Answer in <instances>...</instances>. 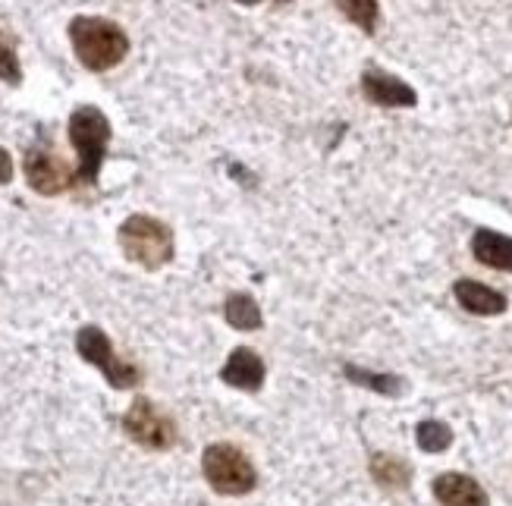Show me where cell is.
Listing matches in <instances>:
<instances>
[{
    "mask_svg": "<svg viewBox=\"0 0 512 506\" xmlns=\"http://www.w3.org/2000/svg\"><path fill=\"white\" fill-rule=\"evenodd\" d=\"M70 44L79 63L92 73H107L120 66L129 54V35L120 22L104 16H73L70 19Z\"/></svg>",
    "mask_w": 512,
    "mask_h": 506,
    "instance_id": "cell-1",
    "label": "cell"
},
{
    "mask_svg": "<svg viewBox=\"0 0 512 506\" xmlns=\"http://www.w3.org/2000/svg\"><path fill=\"white\" fill-rule=\"evenodd\" d=\"M66 132H70V142L79 154V167H76V183L92 186L101 173L104 154L110 145V120L101 107L95 104H82L70 114V123H66Z\"/></svg>",
    "mask_w": 512,
    "mask_h": 506,
    "instance_id": "cell-2",
    "label": "cell"
},
{
    "mask_svg": "<svg viewBox=\"0 0 512 506\" xmlns=\"http://www.w3.org/2000/svg\"><path fill=\"white\" fill-rule=\"evenodd\" d=\"M120 252L132 261L142 264L145 271H161L173 258V233L164 220L151 214H132L117 230Z\"/></svg>",
    "mask_w": 512,
    "mask_h": 506,
    "instance_id": "cell-3",
    "label": "cell"
},
{
    "mask_svg": "<svg viewBox=\"0 0 512 506\" xmlns=\"http://www.w3.org/2000/svg\"><path fill=\"white\" fill-rule=\"evenodd\" d=\"M202 472L211 488L224 497H246L258 488L252 459L233 444H211L202 456Z\"/></svg>",
    "mask_w": 512,
    "mask_h": 506,
    "instance_id": "cell-4",
    "label": "cell"
},
{
    "mask_svg": "<svg viewBox=\"0 0 512 506\" xmlns=\"http://www.w3.org/2000/svg\"><path fill=\"white\" fill-rule=\"evenodd\" d=\"M76 349H79V356L88 365L101 368V374L107 378L110 387L129 390V387H136L142 381V371L132 365V362H123L117 352H114V343H110L104 330L95 327V324H88V327L79 330V334H76Z\"/></svg>",
    "mask_w": 512,
    "mask_h": 506,
    "instance_id": "cell-5",
    "label": "cell"
},
{
    "mask_svg": "<svg viewBox=\"0 0 512 506\" xmlns=\"http://www.w3.org/2000/svg\"><path fill=\"white\" fill-rule=\"evenodd\" d=\"M123 431L145 450H170L176 444V425L167 412H161L151 400L139 396L123 415Z\"/></svg>",
    "mask_w": 512,
    "mask_h": 506,
    "instance_id": "cell-6",
    "label": "cell"
},
{
    "mask_svg": "<svg viewBox=\"0 0 512 506\" xmlns=\"http://www.w3.org/2000/svg\"><path fill=\"white\" fill-rule=\"evenodd\" d=\"M22 170H26V180L38 195H60L76 183V173L66 167L51 148H41V145L26 151Z\"/></svg>",
    "mask_w": 512,
    "mask_h": 506,
    "instance_id": "cell-7",
    "label": "cell"
},
{
    "mask_svg": "<svg viewBox=\"0 0 512 506\" xmlns=\"http://www.w3.org/2000/svg\"><path fill=\"white\" fill-rule=\"evenodd\" d=\"M362 95L377 107H415L418 104L415 88L406 79L381 70V66H368L362 73Z\"/></svg>",
    "mask_w": 512,
    "mask_h": 506,
    "instance_id": "cell-8",
    "label": "cell"
},
{
    "mask_svg": "<svg viewBox=\"0 0 512 506\" xmlns=\"http://www.w3.org/2000/svg\"><path fill=\"white\" fill-rule=\"evenodd\" d=\"M431 491H434L437 503H443V506H491L487 491L472 475H462V472L437 475L434 484H431Z\"/></svg>",
    "mask_w": 512,
    "mask_h": 506,
    "instance_id": "cell-9",
    "label": "cell"
},
{
    "mask_svg": "<svg viewBox=\"0 0 512 506\" xmlns=\"http://www.w3.org/2000/svg\"><path fill=\"white\" fill-rule=\"evenodd\" d=\"M264 374H267V368H264V359L258 356V352L249 349V346H239V349L230 352L227 365L220 368V381L236 387V390L258 393L261 384H264Z\"/></svg>",
    "mask_w": 512,
    "mask_h": 506,
    "instance_id": "cell-10",
    "label": "cell"
},
{
    "mask_svg": "<svg viewBox=\"0 0 512 506\" xmlns=\"http://www.w3.org/2000/svg\"><path fill=\"white\" fill-rule=\"evenodd\" d=\"M453 296L456 302L465 308V312H472V315H481V318H494V315H503L506 312V296L497 293L494 286H484L478 280H469V277H462L453 283Z\"/></svg>",
    "mask_w": 512,
    "mask_h": 506,
    "instance_id": "cell-11",
    "label": "cell"
},
{
    "mask_svg": "<svg viewBox=\"0 0 512 506\" xmlns=\"http://www.w3.org/2000/svg\"><path fill=\"white\" fill-rule=\"evenodd\" d=\"M472 255L494 271H509L512 274V236H503L497 230H475L472 236Z\"/></svg>",
    "mask_w": 512,
    "mask_h": 506,
    "instance_id": "cell-12",
    "label": "cell"
},
{
    "mask_svg": "<svg viewBox=\"0 0 512 506\" xmlns=\"http://www.w3.org/2000/svg\"><path fill=\"white\" fill-rule=\"evenodd\" d=\"M371 475H374L377 484H381V488H393V491L409 488V481H412L409 462L387 456V453H374L371 456Z\"/></svg>",
    "mask_w": 512,
    "mask_h": 506,
    "instance_id": "cell-13",
    "label": "cell"
},
{
    "mask_svg": "<svg viewBox=\"0 0 512 506\" xmlns=\"http://www.w3.org/2000/svg\"><path fill=\"white\" fill-rule=\"evenodd\" d=\"M224 318L236 330H261V324H264L261 305L249 293H233L224 305Z\"/></svg>",
    "mask_w": 512,
    "mask_h": 506,
    "instance_id": "cell-14",
    "label": "cell"
},
{
    "mask_svg": "<svg viewBox=\"0 0 512 506\" xmlns=\"http://www.w3.org/2000/svg\"><path fill=\"white\" fill-rule=\"evenodd\" d=\"M343 371H346V378L352 384L377 390V393H384V396H399V393L406 390L403 378H396V374H377V371H365L359 365H343Z\"/></svg>",
    "mask_w": 512,
    "mask_h": 506,
    "instance_id": "cell-15",
    "label": "cell"
},
{
    "mask_svg": "<svg viewBox=\"0 0 512 506\" xmlns=\"http://www.w3.org/2000/svg\"><path fill=\"white\" fill-rule=\"evenodd\" d=\"M337 7L349 22H355V26L368 35L377 29V22H381V4H377V0H337Z\"/></svg>",
    "mask_w": 512,
    "mask_h": 506,
    "instance_id": "cell-16",
    "label": "cell"
},
{
    "mask_svg": "<svg viewBox=\"0 0 512 506\" xmlns=\"http://www.w3.org/2000/svg\"><path fill=\"white\" fill-rule=\"evenodd\" d=\"M415 444L425 453H443L453 444V431H450V425L437 422V418H428V422H418Z\"/></svg>",
    "mask_w": 512,
    "mask_h": 506,
    "instance_id": "cell-17",
    "label": "cell"
},
{
    "mask_svg": "<svg viewBox=\"0 0 512 506\" xmlns=\"http://www.w3.org/2000/svg\"><path fill=\"white\" fill-rule=\"evenodd\" d=\"M0 79L7 85H19L22 82V66L16 57V44L7 32H0Z\"/></svg>",
    "mask_w": 512,
    "mask_h": 506,
    "instance_id": "cell-18",
    "label": "cell"
},
{
    "mask_svg": "<svg viewBox=\"0 0 512 506\" xmlns=\"http://www.w3.org/2000/svg\"><path fill=\"white\" fill-rule=\"evenodd\" d=\"M13 180V158H10V151L0 145V186H7Z\"/></svg>",
    "mask_w": 512,
    "mask_h": 506,
    "instance_id": "cell-19",
    "label": "cell"
},
{
    "mask_svg": "<svg viewBox=\"0 0 512 506\" xmlns=\"http://www.w3.org/2000/svg\"><path fill=\"white\" fill-rule=\"evenodd\" d=\"M236 4H242V7H255V4H261V0H236Z\"/></svg>",
    "mask_w": 512,
    "mask_h": 506,
    "instance_id": "cell-20",
    "label": "cell"
},
{
    "mask_svg": "<svg viewBox=\"0 0 512 506\" xmlns=\"http://www.w3.org/2000/svg\"><path fill=\"white\" fill-rule=\"evenodd\" d=\"M280 4H286V0H280Z\"/></svg>",
    "mask_w": 512,
    "mask_h": 506,
    "instance_id": "cell-21",
    "label": "cell"
}]
</instances>
